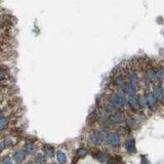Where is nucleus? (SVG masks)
Here are the masks:
<instances>
[{"mask_svg":"<svg viewBox=\"0 0 164 164\" xmlns=\"http://www.w3.org/2000/svg\"><path fill=\"white\" fill-rule=\"evenodd\" d=\"M97 159H99L100 161H102V162H105L106 159H107V156H106L105 154H103V153H101V152H100V153L97 154Z\"/></svg>","mask_w":164,"mask_h":164,"instance_id":"nucleus-19","label":"nucleus"},{"mask_svg":"<svg viewBox=\"0 0 164 164\" xmlns=\"http://www.w3.org/2000/svg\"><path fill=\"white\" fill-rule=\"evenodd\" d=\"M125 148L129 153H135L137 152V148H135V139L130 137V139H126L125 142Z\"/></svg>","mask_w":164,"mask_h":164,"instance_id":"nucleus-6","label":"nucleus"},{"mask_svg":"<svg viewBox=\"0 0 164 164\" xmlns=\"http://www.w3.org/2000/svg\"><path fill=\"white\" fill-rule=\"evenodd\" d=\"M57 160L60 164H66L67 162V156L64 152L62 151H57Z\"/></svg>","mask_w":164,"mask_h":164,"instance_id":"nucleus-12","label":"nucleus"},{"mask_svg":"<svg viewBox=\"0 0 164 164\" xmlns=\"http://www.w3.org/2000/svg\"><path fill=\"white\" fill-rule=\"evenodd\" d=\"M89 142L95 146L100 145L102 143V135L100 133H93L89 137Z\"/></svg>","mask_w":164,"mask_h":164,"instance_id":"nucleus-9","label":"nucleus"},{"mask_svg":"<svg viewBox=\"0 0 164 164\" xmlns=\"http://www.w3.org/2000/svg\"><path fill=\"white\" fill-rule=\"evenodd\" d=\"M2 151V146H1V144H0V152Z\"/></svg>","mask_w":164,"mask_h":164,"instance_id":"nucleus-24","label":"nucleus"},{"mask_svg":"<svg viewBox=\"0 0 164 164\" xmlns=\"http://www.w3.org/2000/svg\"><path fill=\"white\" fill-rule=\"evenodd\" d=\"M127 103L135 110L139 108V100H137V97H135V95H128V97H127Z\"/></svg>","mask_w":164,"mask_h":164,"instance_id":"nucleus-7","label":"nucleus"},{"mask_svg":"<svg viewBox=\"0 0 164 164\" xmlns=\"http://www.w3.org/2000/svg\"><path fill=\"white\" fill-rule=\"evenodd\" d=\"M153 95H154V97L157 99V101H162V100H164V90L162 89L161 86L155 87V89H154V91H153Z\"/></svg>","mask_w":164,"mask_h":164,"instance_id":"nucleus-8","label":"nucleus"},{"mask_svg":"<svg viewBox=\"0 0 164 164\" xmlns=\"http://www.w3.org/2000/svg\"><path fill=\"white\" fill-rule=\"evenodd\" d=\"M2 164H13V161H11V158H6V159H5L4 161H3Z\"/></svg>","mask_w":164,"mask_h":164,"instance_id":"nucleus-21","label":"nucleus"},{"mask_svg":"<svg viewBox=\"0 0 164 164\" xmlns=\"http://www.w3.org/2000/svg\"><path fill=\"white\" fill-rule=\"evenodd\" d=\"M161 87H162V89H163V90H164V83H163V85H162Z\"/></svg>","mask_w":164,"mask_h":164,"instance_id":"nucleus-25","label":"nucleus"},{"mask_svg":"<svg viewBox=\"0 0 164 164\" xmlns=\"http://www.w3.org/2000/svg\"><path fill=\"white\" fill-rule=\"evenodd\" d=\"M146 77H147L148 81L150 82H156V74H155V68L153 67H147V70H146Z\"/></svg>","mask_w":164,"mask_h":164,"instance_id":"nucleus-5","label":"nucleus"},{"mask_svg":"<svg viewBox=\"0 0 164 164\" xmlns=\"http://www.w3.org/2000/svg\"><path fill=\"white\" fill-rule=\"evenodd\" d=\"M25 157H26L25 152L22 151V150L17 151L15 153V155H13V159H15V161L18 162V163H21V162H23L24 159H25Z\"/></svg>","mask_w":164,"mask_h":164,"instance_id":"nucleus-10","label":"nucleus"},{"mask_svg":"<svg viewBox=\"0 0 164 164\" xmlns=\"http://www.w3.org/2000/svg\"><path fill=\"white\" fill-rule=\"evenodd\" d=\"M87 154H88V151H87V149H85V148H80V149H78L77 152H76V155L79 158H84Z\"/></svg>","mask_w":164,"mask_h":164,"instance_id":"nucleus-15","label":"nucleus"},{"mask_svg":"<svg viewBox=\"0 0 164 164\" xmlns=\"http://www.w3.org/2000/svg\"><path fill=\"white\" fill-rule=\"evenodd\" d=\"M149 162H148V160L146 159L145 156H142V164H148Z\"/></svg>","mask_w":164,"mask_h":164,"instance_id":"nucleus-22","label":"nucleus"},{"mask_svg":"<svg viewBox=\"0 0 164 164\" xmlns=\"http://www.w3.org/2000/svg\"><path fill=\"white\" fill-rule=\"evenodd\" d=\"M3 77H4V76H3V74L1 73V72H0V80H2Z\"/></svg>","mask_w":164,"mask_h":164,"instance_id":"nucleus-23","label":"nucleus"},{"mask_svg":"<svg viewBox=\"0 0 164 164\" xmlns=\"http://www.w3.org/2000/svg\"><path fill=\"white\" fill-rule=\"evenodd\" d=\"M121 119H122L121 114H120L119 112H117V111L114 112V113L110 116V120H111L113 123H119V122L121 121Z\"/></svg>","mask_w":164,"mask_h":164,"instance_id":"nucleus-13","label":"nucleus"},{"mask_svg":"<svg viewBox=\"0 0 164 164\" xmlns=\"http://www.w3.org/2000/svg\"><path fill=\"white\" fill-rule=\"evenodd\" d=\"M114 83L119 87L120 89L123 88L124 84L126 83L125 81V77H124V73H122L121 71H117V73L114 76Z\"/></svg>","mask_w":164,"mask_h":164,"instance_id":"nucleus-2","label":"nucleus"},{"mask_svg":"<svg viewBox=\"0 0 164 164\" xmlns=\"http://www.w3.org/2000/svg\"><path fill=\"white\" fill-rule=\"evenodd\" d=\"M107 164H120V163L115 159H110L109 161L107 162Z\"/></svg>","mask_w":164,"mask_h":164,"instance_id":"nucleus-20","label":"nucleus"},{"mask_svg":"<svg viewBox=\"0 0 164 164\" xmlns=\"http://www.w3.org/2000/svg\"><path fill=\"white\" fill-rule=\"evenodd\" d=\"M35 161L38 164H43L44 163V156L42 154H37L35 157Z\"/></svg>","mask_w":164,"mask_h":164,"instance_id":"nucleus-17","label":"nucleus"},{"mask_svg":"<svg viewBox=\"0 0 164 164\" xmlns=\"http://www.w3.org/2000/svg\"><path fill=\"white\" fill-rule=\"evenodd\" d=\"M155 74H156V80L158 82L164 80V68L163 67H158L155 69Z\"/></svg>","mask_w":164,"mask_h":164,"instance_id":"nucleus-11","label":"nucleus"},{"mask_svg":"<svg viewBox=\"0 0 164 164\" xmlns=\"http://www.w3.org/2000/svg\"><path fill=\"white\" fill-rule=\"evenodd\" d=\"M108 100H109V101L111 102V103L113 104L116 108H122V107H124V106L127 104V103H125V102L123 101V100H122L116 93H112Z\"/></svg>","mask_w":164,"mask_h":164,"instance_id":"nucleus-1","label":"nucleus"},{"mask_svg":"<svg viewBox=\"0 0 164 164\" xmlns=\"http://www.w3.org/2000/svg\"><path fill=\"white\" fill-rule=\"evenodd\" d=\"M107 142L110 144V145L114 146V147H116V146H119V144H120V137L117 135V133H115V132L109 133V135H107Z\"/></svg>","mask_w":164,"mask_h":164,"instance_id":"nucleus-3","label":"nucleus"},{"mask_svg":"<svg viewBox=\"0 0 164 164\" xmlns=\"http://www.w3.org/2000/svg\"><path fill=\"white\" fill-rule=\"evenodd\" d=\"M44 153L47 157H53V153H55V149H53V146H49V145H45L44 146Z\"/></svg>","mask_w":164,"mask_h":164,"instance_id":"nucleus-14","label":"nucleus"},{"mask_svg":"<svg viewBox=\"0 0 164 164\" xmlns=\"http://www.w3.org/2000/svg\"><path fill=\"white\" fill-rule=\"evenodd\" d=\"M7 123H8V121H7L6 118L2 117V116H0V130L4 129L5 127L7 126Z\"/></svg>","mask_w":164,"mask_h":164,"instance_id":"nucleus-16","label":"nucleus"},{"mask_svg":"<svg viewBox=\"0 0 164 164\" xmlns=\"http://www.w3.org/2000/svg\"><path fill=\"white\" fill-rule=\"evenodd\" d=\"M146 103H147V106L151 109H154L156 107V104H157V99L154 97L153 93H148L146 95Z\"/></svg>","mask_w":164,"mask_h":164,"instance_id":"nucleus-4","label":"nucleus"},{"mask_svg":"<svg viewBox=\"0 0 164 164\" xmlns=\"http://www.w3.org/2000/svg\"><path fill=\"white\" fill-rule=\"evenodd\" d=\"M26 152H27L28 154H30V155L33 154L34 153V146L30 143L26 144Z\"/></svg>","mask_w":164,"mask_h":164,"instance_id":"nucleus-18","label":"nucleus"}]
</instances>
